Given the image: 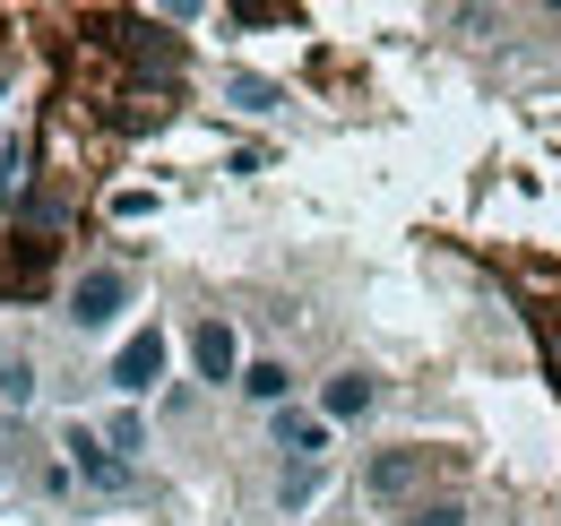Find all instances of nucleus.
I'll return each mask as SVG.
<instances>
[{"label": "nucleus", "instance_id": "13", "mask_svg": "<svg viewBox=\"0 0 561 526\" xmlns=\"http://www.w3.org/2000/svg\"><path fill=\"white\" fill-rule=\"evenodd\" d=\"M18 191H26V130L0 138V198H18Z\"/></svg>", "mask_w": 561, "mask_h": 526}, {"label": "nucleus", "instance_id": "16", "mask_svg": "<svg viewBox=\"0 0 561 526\" xmlns=\"http://www.w3.org/2000/svg\"><path fill=\"white\" fill-rule=\"evenodd\" d=\"M0 483H9V466H0Z\"/></svg>", "mask_w": 561, "mask_h": 526}, {"label": "nucleus", "instance_id": "5", "mask_svg": "<svg viewBox=\"0 0 561 526\" xmlns=\"http://www.w3.org/2000/svg\"><path fill=\"white\" fill-rule=\"evenodd\" d=\"M242 363H251V354H242V329H233V320H191V371H199V389H233V380H242Z\"/></svg>", "mask_w": 561, "mask_h": 526}, {"label": "nucleus", "instance_id": "4", "mask_svg": "<svg viewBox=\"0 0 561 526\" xmlns=\"http://www.w3.org/2000/svg\"><path fill=\"white\" fill-rule=\"evenodd\" d=\"M268 449H277L285 466H329L337 432L320 423V405H302V397H294V405H277V414H268Z\"/></svg>", "mask_w": 561, "mask_h": 526}, {"label": "nucleus", "instance_id": "12", "mask_svg": "<svg viewBox=\"0 0 561 526\" xmlns=\"http://www.w3.org/2000/svg\"><path fill=\"white\" fill-rule=\"evenodd\" d=\"M225 104H233V113H277V87L251 78V69H233V78H225Z\"/></svg>", "mask_w": 561, "mask_h": 526}, {"label": "nucleus", "instance_id": "10", "mask_svg": "<svg viewBox=\"0 0 561 526\" xmlns=\"http://www.w3.org/2000/svg\"><path fill=\"white\" fill-rule=\"evenodd\" d=\"M415 483H423V449H389V458H371V474H363L371 501H407Z\"/></svg>", "mask_w": 561, "mask_h": 526}, {"label": "nucleus", "instance_id": "8", "mask_svg": "<svg viewBox=\"0 0 561 526\" xmlns=\"http://www.w3.org/2000/svg\"><path fill=\"white\" fill-rule=\"evenodd\" d=\"M44 397V363L18 329H0V405H35Z\"/></svg>", "mask_w": 561, "mask_h": 526}, {"label": "nucleus", "instance_id": "9", "mask_svg": "<svg viewBox=\"0 0 561 526\" xmlns=\"http://www.w3.org/2000/svg\"><path fill=\"white\" fill-rule=\"evenodd\" d=\"M95 432H104V449H113V458H122V466H139L147 449H156V423H147L139 405H113V414H104Z\"/></svg>", "mask_w": 561, "mask_h": 526}, {"label": "nucleus", "instance_id": "11", "mask_svg": "<svg viewBox=\"0 0 561 526\" xmlns=\"http://www.w3.org/2000/svg\"><path fill=\"white\" fill-rule=\"evenodd\" d=\"M320 492H329V466H277V492H268V501H277L285 518H302Z\"/></svg>", "mask_w": 561, "mask_h": 526}, {"label": "nucleus", "instance_id": "6", "mask_svg": "<svg viewBox=\"0 0 561 526\" xmlns=\"http://www.w3.org/2000/svg\"><path fill=\"white\" fill-rule=\"evenodd\" d=\"M311 405H320V423H329V432H337V423H371V414H380V380H371L363 363H346V371H329V380H320Z\"/></svg>", "mask_w": 561, "mask_h": 526}, {"label": "nucleus", "instance_id": "14", "mask_svg": "<svg viewBox=\"0 0 561 526\" xmlns=\"http://www.w3.org/2000/svg\"><path fill=\"white\" fill-rule=\"evenodd\" d=\"M398 526H467V501H423V510H407Z\"/></svg>", "mask_w": 561, "mask_h": 526}, {"label": "nucleus", "instance_id": "15", "mask_svg": "<svg viewBox=\"0 0 561 526\" xmlns=\"http://www.w3.org/2000/svg\"><path fill=\"white\" fill-rule=\"evenodd\" d=\"M329 526H363V518H329Z\"/></svg>", "mask_w": 561, "mask_h": 526}, {"label": "nucleus", "instance_id": "2", "mask_svg": "<svg viewBox=\"0 0 561 526\" xmlns=\"http://www.w3.org/2000/svg\"><path fill=\"white\" fill-rule=\"evenodd\" d=\"M53 458L70 466V483H78V492H95V501H139V492H147V474L113 458V449H104V432H95L87 414H70V423L53 432Z\"/></svg>", "mask_w": 561, "mask_h": 526}, {"label": "nucleus", "instance_id": "3", "mask_svg": "<svg viewBox=\"0 0 561 526\" xmlns=\"http://www.w3.org/2000/svg\"><path fill=\"white\" fill-rule=\"evenodd\" d=\"M164 363H173V336H164L156 320H147V329H130L122 345H113L104 380H113V397H122V405H139L147 389H164Z\"/></svg>", "mask_w": 561, "mask_h": 526}, {"label": "nucleus", "instance_id": "7", "mask_svg": "<svg viewBox=\"0 0 561 526\" xmlns=\"http://www.w3.org/2000/svg\"><path fill=\"white\" fill-rule=\"evenodd\" d=\"M294 389H302V380H294V363H285V354H251V363H242V380H233V397H251L260 414L294 405Z\"/></svg>", "mask_w": 561, "mask_h": 526}, {"label": "nucleus", "instance_id": "1", "mask_svg": "<svg viewBox=\"0 0 561 526\" xmlns=\"http://www.w3.org/2000/svg\"><path fill=\"white\" fill-rule=\"evenodd\" d=\"M130 311H139V267H122V260L78 267L70 294H61V329L70 336H113Z\"/></svg>", "mask_w": 561, "mask_h": 526}]
</instances>
